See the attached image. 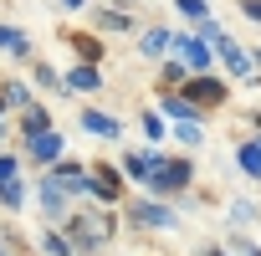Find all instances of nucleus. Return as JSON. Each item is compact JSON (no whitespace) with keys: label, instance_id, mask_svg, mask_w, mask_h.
Masks as SVG:
<instances>
[{"label":"nucleus","instance_id":"f257e3e1","mask_svg":"<svg viewBox=\"0 0 261 256\" xmlns=\"http://www.w3.org/2000/svg\"><path fill=\"white\" fill-rule=\"evenodd\" d=\"M200 185V169H195V154H185V149H164V159H159V169H154V180L144 185V195H154V200H169V205H179L190 190Z\"/></svg>","mask_w":261,"mask_h":256},{"label":"nucleus","instance_id":"f03ea898","mask_svg":"<svg viewBox=\"0 0 261 256\" xmlns=\"http://www.w3.org/2000/svg\"><path fill=\"white\" fill-rule=\"evenodd\" d=\"M185 225V210L169 205V200H154V195H134L123 205V231H134V236H169Z\"/></svg>","mask_w":261,"mask_h":256},{"label":"nucleus","instance_id":"7ed1b4c3","mask_svg":"<svg viewBox=\"0 0 261 256\" xmlns=\"http://www.w3.org/2000/svg\"><path fill=\"white\" fill-rule=\"evenodd\" d=\"M92 205H108V210H123L128 200H134V185H128V174H123V164L118 159H92Z\"/></svg>","mask_w":261,"mask_h":256},{"label":"nucleus","instance_id":"20e7f679","mask_svg":"<svg viewBox=\"0 0 261 256\" xmlns=\"http://www.w3.org/2000/svg\"><path fill=\"white\" fill-rule=\"evenodd\" d=\"M31 205L41 210V225H62V220L77 210V200L67 195V185H62L57 174H36V180H31Z\"/></svg>","mask_w":261,"mask_h":256},{"label":"nucleus","instance_id":"39448f33","mask_svg":"<svg viewBox=\"0 0 261 256\" xmlns=\"http://www.w3.org/2000/svg\"><path fill=\"white\" fill-rule=\"evenodd\" d=\"M230 87H236V82H230L225 72H195V77H190L179 92H185V97H190V103H195V108L210 118V113H220V108L230 103Z\"/></svg>","mask_w":261,"mask_h":256},{"label":"nucleus","instance_id":"423d86ee","mask_svg":"<svg viewBox=\"0 0 261 256\" xmlns=\"http://www.w3.org/2000/svg\"><path fill=\"white\" fill-rule=\"evenodd\" d=\"M16 149L26 154V169L46 174L51 164L67 159V134H62V123H57V128H46V134H36V139H26V144H16Z\"/></svg>","mask_w":261,"mask_h":256},{"label":"nucleus","instance_id":"0eeeda50","mask_svg":"<svg viewBox=\"0 0 261 256\" xmlns=\"http://www.w3.org/2000/svg\"><path fill=\"white\" fill-rule=\"evenodd\" d=\"M92 31L97 36H139V16H134V0H113V6L92 11Z\"/></svg>","mask_w":261,"mask_h":256},{"label":"nucleus","instance_id":"6e6552de","mask_svg":"<svg viewBox=\"0 0 261 256\" xmlns=\"http://www.w3.org/2000/svg\"><path fill=\"white\" fill-rule=\"evenodd\" d=\"M169 57H179L190 72H220L215 46H210L205 36H195V31H174V52H169Z\"/></svg>","mask_w":261,"mask_h":256},{"label":"nucleus","instance_id":"1a4fd4ad","mask_svg":"<svg viewBox=\"0 0 261 256\" xmlns=\"http://www.w3.org/2000/svg\"><path fill=\"white\" fill-rule=\"evenodd\" d=\"M215 62H220V72L230 77V82H256V62H251V46H241L236 36H225V41H215Z\"/></svg>","mask_w":261,"mask_h":256},{"label":"nucleus","instance_id":"9d476101","mask_svg":"<svg viewBox=\"0 0 261 256\" xmlns=\"http://www.w3.org/2000/svg\"><path fill=\"white\" fill-rule=\"evenodd\" d=\"M159 159H164V149H159V144H144V149H123V154H118V164H123V174H128V185H134V190H144V185L154 180Z\"/></svg>","mask_w":261,"mask_h":256},{"label":"nucleus","instance_id":"9b49d317","mask_svg":"<svg viewBox=\"0 0 261 256\" xmlns=\"http://www.w3.org/2000/svg\"><path fill=\"white\" fill-rule=\"evenodd\" d=\"M77 123H82V134H87V139H102V144H123V118H113L108 108H92V103H87V108L77 113Z\"/></svg>","mask_w":261,"mask_h":256},{"label":"nucleus","instance_id":"f8f14e48","mask_svg":"<svg viewBox=\"0 0 261 256\" xmlns=\"http://www.w3.org/2000/svg\"><path fill=\"white\" fill-rule=\"evenodd\" d=\"M0 57H6V62H16V67H31V57H36L31 31H21L16 21H0Z\"/></svg>","mask_w":261,"mask_h":256},{"label":"nucleus","instance_id":"ddd939ff","mask_svg":"<svg viewBox=\"0 0 261 256\" xmlns=\"http://www.w3.org/2000/svg\"><path fill=\"white\" fill-rule=\"evenodd\" d=\"M134 41H139V57L159 67V62H164V57L174 52V26H164V21H154V26H144V31H139Z\"/></svg>","mask_w":261,"mask_h":256},{"label":"nucleus","instance_id":"4468645a","mask_svg":"<svg viewBox=\"0 0 261 256\" xmlns=\"http://www.w3.org/2000/svg\"><path fill=\"white\" fill-rule=\"evenodd\" d=\"M154 108H159L169 123H195V118H200V123H210V118H205V113H200L179 87H159V92H154Z\"/></svg>","mask_w":261,"mask_h":256},{"label":"nucleus","instance_id":"2eb2a0df","mask_svg":"<svg viewBox=\"0 0 261 256\" xmlns=\"http://www.w3.org/2000/svg\"><path fill=\"white\" fill-rule=\"evenodd\" d=\"M46 128H57V113H51V103H31V108H21L16 113V144H26V139H36V134H46Z\"/></svg>","mask_w":261,"mask_h":256},{"label":"nucleus","instance_id":"dca6fc26","mask_svg":"<svg viewBox=\"0 0 261 256\" xmlns=\"http://www.w3.org/2000/svg\"><path fill=\"white\" fill-rule=\"evenodd\" d=\"M26 77H31V87H36L41 97H62V92H67V72H62V67H51L46 57H31Z\"/></svg>","mask_w":261,"mask_h":256},{"label":"nucleus","instance_id":"f3484780","mask_svg":"<svg viewBox=\"0 0 261 256\" xmlns=\"http://www.w3.org/2000/svg\"><path fill=\"white\" fill-rule=\"evenodd\" d=\"M102 82H108V72H102L97 62H72V67H67V92H77V97L102 92Z\"/></svg>","mask_w":261,"mask_h":256},{"label":"nucleus","instance_id":"a211bd4d","mask_svg":"<svg viewBox=\"0 0 261 256\" xmlns=\"http://www.w3.org/2000/svg\"><path fill=\"white\" fill-rule=\"evenodd\" d=\"M36 97H41V92L31 87V77H6V82H0V113H11V118H16L21 108H31Z\"/></svg>","mask_w":261,"mask_h":256},{"label":"nucleus","instance_id":"6ab92c4d","mask_svg":"<svg viewBox=\"0 0 261 256\" xmlns=\"http://www.w3.org/2000/svg\"><path fill=\"white\" fill-rule=\"evenodd\" d=\"M36 256H77V241L62 225H41L36 231Z\"/></svg>","mask_w":261,"mask_h":256},{"label":"nucleus","instance_id":"aec40b11","mask_svg":"<svg viewBox=\"0 0 261 256\" xmlns=\"http://www.w3.org/2000/svg\"><path fill=\"white\" fill-rule=\"evenodd\" d=\"M236 169H241L251 185H261V139H256V134L236 139Z\"/></svg>","mask_w":261,"mask_h":256},{"label":"nucleus","instance_id":"412c9836","mask_svg":"<svg viewBox=\"0 0 261 256\" xmlns=\"http://www.w3.org/2000/svg\"><path fill=\"white\" fill-rule=\"evenodd\" d=\"M139 134H144V144H159V149L169 144V118H164L154 103H149V108H139Z\"/></svg>","mask_w":261,"mask_h":256},{"label":"nucleus","instance_id":"4be33fe9","mask_svg":"<svg viewBox=\"0 0 261 256\" xmlns=\"http://www.w3.org/2000/svg\"><path fill=\"white\" fill-rule=\"evenodd\" d=\"M31 205V174H21V180H6L0 185V210L6 215H21Z\"/></svg>","mask_w":261,"mask_h":256},{"label":"nucleus","instance_id":"5701e85b","mask_svg":"<svg viewBox=\"0 0 261 256\" xmlns=\"http://www.w3.org/2000/svg\"><path fill=\"white\" fill-rule=\"evenodd\" d=\"M256 220H261V205H256V200H246V195L225 200V225H230V231H251Z\"/></svg>","mask_w":261,"mask_h":256},{"label":"nucleus","instance_id":"b1692460","mask_svg":"<svg viewBox=\"0 0 261 256\" xmlns=\"http://www.w3.org/2000/svg\"><path fill=\"white\" fill-rule=\"evenodd\" d=\"M169 144H179L185 154L205 149V123H200V118H195V123H169Z\"/></svg>","mask_w":261,"mask_h":256},{"label":"nucleus","instance_id":"393cba45","mask_svg":"<svg viewBox=\"0 0 261 256\" xmlns=\"http://www.w3.org/2000/svg\"><path fill=\"white\" fill-rule=\"evenodd\" d=\"M190 77H195V72H190V67L179 62V57H164V62L154 67V82H159V87H185Z\"/></svg>","mask_w":261,"mask_h":256},{"label":"nucleus","instance_id":"a878e982","mask_svg":"<svg viewBox=\"0 0 261 256\" xmlns=\"http://www.w3.org/2000/svg\"><path fill=\"white\" fill-rule=\"evenodd\" d=\"M26 174V154L11 144V149H0V185H6V180H21Z\"/></svg>","mask_w":261,"mask_h":256},{"label":"nucleus","instance_id":"bb28decb","mask_svg":"<svg viewBox=\"0 0 261 256\" xmlns=\"http://www.w3.org/2000/svg\"><path fill=\"white\" fill-rule=\"evenodd\" d=\"M72 52H77V62H97V67H102V41H97V36L72 31Z\"/></svg>","mask_w":261,"mask_h":256},{"label":"nucleus","instance_id":"cd10ccee","mask_svg":"<svg viewBox=\"0 0 261 256\" xmlns=\"http://www.w3.org/2000/svg\"><path fill=\"white\" fill-rule=\"evenodd\" d=\"M220 241L230 246V256H261V241H251V231H225Z\"/></svg>","mask_w":261,"mask_h":256},{"label":"nucleus","instance_id":"c85d7f7f","mask_svg":"<svg viewBox=\"0 0 261 256\" xmlns=\"http://www.w3.org/2000/svg\"><path fill=\"white\" fill-rule=\"evenodd\" d=\"M174 11H179V21L200 26V21H210V0H174Z\"/></svg>","mask_w":261,"mask_h":256},{"label":"nucleus","instance_id":"c756f323","mask_svg":"<svg viewBox=\"0 0 261 256\" xmlns=\"http://www.w3.org/2000/svg\"><path fill=\"white\" fill-rule=\"evenodd\" d=\"M190 31H195V36H205V41H210V46H215V41H225V36H230V31H225V26H220V21H215V16H210V21H200V26H190Z\"/></svg>","mask_w":261,"mask_h":256},{"label":"nucleus","instance_id":"7c9ffc66","mask_svg":"<svg viewBox=\"0 0 261 256\" xmlns=\"http://www.w3.org/2000/svg\"><path fill=\"white\" fill-rule=\"evenodd\" d=\"M11 144H16V118L0 113V149H11Z\"/></svg>","mask_w":261,"mask_h":256},{"label":"nucleus","instance_id":"2f4dec72","mask_svg":"<svg viewBox=\"0 0 261 256\" xmlns=\"http://www.w3.org/2000/svg\"><path fill=\"white\" fill-rule=\"evenodd\" d=\"M195 256H230V246H225V241H200Z\"/></svg>","mask_w":261,"mask_h":256},{"label":"nucleus","instance_id":"473e14b6","mask_svg":"<svg viewBox=\"0 0 261 256\" xmlns=\"http://www.w3.org/2000/svg\"><path fill=\"white\" fill-rule=\"evenodd\" d=\"M236 6H241V16H246L251 26H261V0H236Z\"/></svg>","mask_w":261,"mask_h":256},{"label":"nucleus","instance_id":"72a5a7b5","mask_svg":"<svg viewBox=\"0 0 261 256\" xmlns=\"http://www.w3.org/2000/svg\"><path fill=\"white\" fill-rule=\"evenodd\" d=\"M57 6H62V11H87L92 0H57Z\"/></svg>","mask_w":261,"mask_h":256},{"label":"nucleus","instance_id":"f704fd0d","mask_svg":"<svg viewBox=\"0 0 261 256\" xmlns=\"http://www.w3.org/2000/svg\"><path fill=\"white\" fill-rule=\"evenodd\" d=\"M0 256H21V251H11V246H6V241H0Z\"/></svg>","mask_w":261,"mask_h":256},{"label":"nucleus","instance_id":"c9c22d12","mask_svg":"<svg viewBox=\"0 0 261 256\" xmlns=\"http://www.w3.org/2000/svg\"><path fill=\"white\" fill-rule=\"evenodd\" d=\"M0 62H6V57H0Z\"/></svg>","mask_w":261,"mask_h":256},{"label":"nucleus","instance_id":"e433bc0d","mask_svg":"<svg viewBox=\"0 0 261 256\" xmlns=\"http://www.w3.org/2000/svg\"><path fill=\"white\" fill-rule=\"evenodd\" d=\"M256 139H261V134H256Z\"/></svg>","mask_w":261,"mask_h":256}]
</instances>
